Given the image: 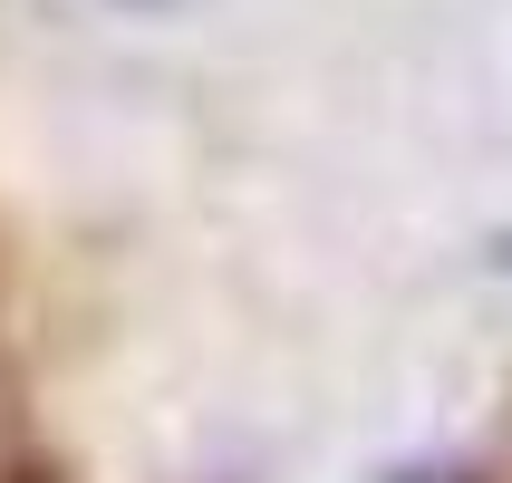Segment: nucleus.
<instances>
[{
	"mask_svg": "<svg viewBox=\"0 0 512 483\" xmlns=\"http://www.w3.org/2000/svg\"><path fill=\"white\" fill-rule=\"evenodd\" d=\"M503 261H512V242H503Z\"/></svg>",
	"mask_w": 512,
	"mask_h": 483,
	"instance_id": "1",
	"label": "nucleus"
}]
</instances>
